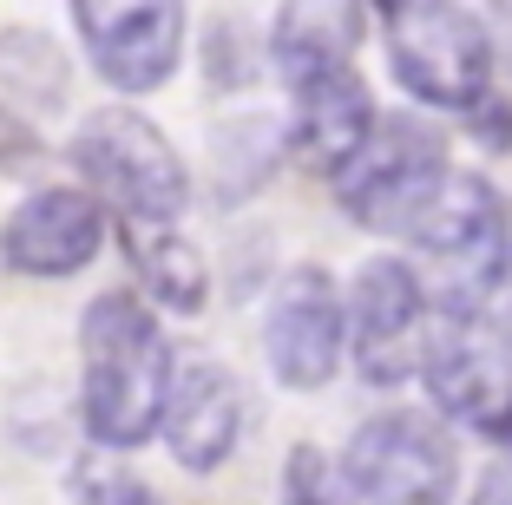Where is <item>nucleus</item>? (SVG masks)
I'll list each match as a JSON object with an SVG mask.
<instances>
[{
	"instance_id": "f3484780",
	"label": "nucleus",
	"mask_w": 512,
	"mask_h": 505,
	"mask_svg": "<svg viewBox=\"0 0 512 505\" xmlns=\"http://www.w3.org/2000/svg\"><path fill=\"white\" fill-rule=\"evenodd\" d=\"M283 505H335V460L322 453V446H289Z\"/></svg>"
},
{
	"instance_id": "39448f33",
	"label": "nucleus",
	"mask_w": 512,
	"mask_h": 505,
	"mask_svg": "<svg viewBox=\"0 0 512 505\" xmlns=\"http://www.w3.org/2000/svg\"><path fill=\"white\" fill-rule=\"evenodd\" d=\"M447 171L453 164H447V145H440L434 125L394 112V119L368 125V138L355 145V158L335 171V204H342L348 223H362V230L407 237Z\"/></svg>"
},
{
	"instance_id": "423d86ee",
	"label": "nucleus",
	"mask_w": 512,
	"mask_h": 505,
	"mask_svg": "<svg viewBox=\"0 0 512 505\" xmlns=\"http://www.w3.org/2000/svg\"><path fill=\"white\" fill-rule=\"evenodd\" d=\"M407 243L440 269V315H467L506 243V197L480 171H447L427 210L414 217Z\"/></svg>"
},
{
	"instance_id": "aec40b11",
	"label": "nucleus",
	"mask_w": 512,
	"mask_h": 505,
	"mask_svg": "<svg viewBox=\"0 0 512 505\" xmlns=\"http://www.w3.org/2000/svg\"><path fill=\"white\" fill-rule=\"evenodd\" d=\"M486 40H493V66H512V7L486 20Z\"/></svg>"
},
{
	"instance_id": "412c9836",
	"label": "nucleus",
	"mask_w": 512,
	"mask_h": 505,
	"mask_svg": "<svg viewBox=\"0 0 512 505\" xmlns=\"http://www.w3.org/2000/svg\"><path fill=\"white\" fill-rule=\"evenodd\" d=\"M486 440H499V446H512V401H506V414L493 420V427H486Z\"/></svg>"
},
{
	"instance_id": "9b49d317",
	"label": "nucleus",
	"mask_w": 512,
	"mask_h": 505,
	"mask_svg": "<svg viewBox=\"0 0 512 505\" xmlns=\"http://www.w3.org/2000/svg\"><path fill=\"white\" fill-rule=\"evenodd\" d=\"M99 250H106V210L92 204L79 184H46V191L20 197L14 217L0 223V263L14 276L60 283V276L92 269Z\"/></svg>"
},
{
	"instance_id": "4468645a",
	"label": "nucleus",
	"mask_w": 512,
	"mask_h": 505,
	"mask_svg": "<svg viewBox=\"0 0 512 505\" xmlns=\"http://www.w3.org/2000/svg\"><path fill=\"white\" fill-rule=\"evenodd\" d=\"M119 243L138 269V289L158 309L197 315L211 302V263H204V250L184 237L178 223H119Z\"/></svg>"
},
{
	"instance_id": "6ab92c4d",
	"label": "nucleus",
	"mask_w": 512,
	"mask_h": 505,
	"mask_svg": "<svg viewBox=\"0 0 512 505\" xmlns=\"http://www.w3.org/2000/svg\"><path fill=\"white\" fill-rule=\"evenodd\" d=\"M473 505H512V460L493 466V473L480 479V492H473Z\"/></svg>"
},
{
	"instance_id": "dca6fc26",
	"label": "nucleus",
	"mask_w": 512,
	"mask_h": 505,
	"mask_svg": "<svg viewBox=\"0 0 512 505\" xmlns=\"http://www.w3.org/2000/svg\"><path fill=\"white\" fill-rule=\"evenodd\" d=\"M73 505H158V492H151L132 466L92 453V460H79V473H73Z\"/></svg>"
},
{
	"instance_id": "f8f14e48",
	"label": "nucleus",
	"mask_w": 512,
	"mask_h": 505,
	"mask_svg": "<svg viewBox=\"0 0 512 505\" xmlns=\"http://www.w3.org/2000/svg\"><path fill=\"white\" fill-rule=\"evenodd\" d=\"M171 460L184 473H217L243 440V387L217 355H171L165 414H158Z\"/></svg>"
},
{
	"instance_id": "ddd939ff",
	"label": "nucleus",
	"mask_w": 512,
	"mask_h": 505,
	"mask_svg": "<svg viewBox=\"0 0 512 505\" xmlns=\"http://www.w3.org/2000/svg\"><path fill=\"white\" fill-rule=\"evenodd\" d=\"M283 86H289V132H296V151L309 164L342 171V164L355 158V145L368 138V125H375V99H368V79L355 73V60L302 66Z\"/></svg>"
},
{
	"instance_id": "6e6552de",
	"label": "nucleus",
	"mask_w": 512,
	"mask_h": 505,
	"mask_svg": "<svg viewBox=\"0 0 512 505\" xmlns=\"http://www.w3.org/2000/svg\"><path fill=\"white\" fill-rule=\"evenodd\" d=\"M421 381L447 420H467L486 433L512 401V342L480 315H427L421 342Z\"/></svg>"
},
{
	"instance_id": "f03ea898",
	"label": "nucleus",
	"mask_w": 512,
	"mask_h": 505,
	"mask_svg": "<svg viewBox=\"0 0 512 505\" xmlns=\"http://www.w3.org/2000/svg\"><path fill=\"white\" fill-rule=\"evenodd\" d=\"M73 171L79 191L119 223H178L191 204V171L145 112L99 105L73 132Z\"/></svg>"
},
{
	"instance_id": "a211bd4d",
	"label": "nucleus",
	"mask_w": 512,
	"mask_h": 505,
	"mask_svg": "<svg viewBox=\"0 0 512 505\" xmlns=\"http://www.w3.org/2000/svg\"><path fill=\"white\" fill-rule=\"evenodd\" d=\"M467 315H480V322H493L499 335L512 342V204H506V243H499V263H493V276H486L480 302H473Z\"/></svg>"
},
{
	"instance_id": "20e7f679",
	"label": "nucleus",
	"mask_w": 512,
	"mask_h": 505,
	"mask_svg": "<svg viewBox=\"0 0 512 505\" xmlns=\"http://www.w3.org/2000/svg\"><path fill=\"white\" fill-rule=\"evenodd\" d=\"M460 453L427 414H375L348 433L335 460V505H453Z\"/></svg>"
},
{
	"instance_id": "7ed1b4c3",
	"label": "nucleus",
	"mask_w": 512,
	"mask_h": 505,
	"mask_svg": "<svg viewBox=\"0 0 512 505\" xmlns=\"http://www.w3.org/2000/svg\"><path fill=\"white\" fill-rule=\"evenodd\" d=\"M381 46H388V73L407 99L434 105V112H460L473 119L493 99V40H486V14L473 7H440V0H407L381 14Z\"/></svg>"
},
{
	"instance_id": "f257e3e1",
	"label": "nucleus",
	"mask_w": 512,
	"mask_h": 505,
	"mask_svg": "<svg viewBox=\"0 0 512 505\" xmlns=\"http://www.w3.org/2000/svg\"><path fill=\"white\" fill-rule=\"evenodd\" d=\"M171 342L138 289H106L79 315V420L99 453H132L158 433Z\"/></svg>"
},
{
	"instance_id": "0eeeda50",
	"label": "nucleus",
	"mask_w": 512,
	"mask_h": 505,
	"mask_svg": "<svg viewBox=\"0 0 512 505\" xmlns=\"http://www.w3.org/2000/svg\"><path fill=\"white\" fill-rule=\"evenodd\" d=\"M427 289L414 263L401 256H375L355 269V283L342 296V355L355 361L368 387H401L407 374H421V342H427Z\"/></svg>"
},
{
	"instance_id": "1a4fd4ad",
	"label": "nucleus",
	"mask_w": 512,
	"mask_h": 505,
	"mask_svg": "<svg viewBox=\"0 0 512 505\" xmlns=\"http://www.w3.org/2000/svg\"><path fill=\"white\" fill-rule=\"evenodd\" d=\"M263 355L270 374L296 394H316L342 368V283L316 263H296L263 309Z\"/></svg>"
},
{
	"instance_id": "9d476101",
	"label": "nucleus",
	"mask_w": 512,
	"mask_h": 505,
	"mask_svg": "<svg viewBox=\"0 0 512 505\" xmlns=\"http://www.w3.org/2000/svg\"><path fill=\"white\" fill-rule=\"evenodd\" d=\"M184 7H112V0H86L73 7V33L86 46L92 73L112 92H158L184 60Z\"/></svg>"
},
{
	"instance_id": "2eb2a0df",
	"label": "nucleus",
	"mask_w": 512,
	"mask_h": 505,
	"mask_svg": "<svg viewBox=\"0 0 512 505\" xmlns=\"http://www.w3.org/2000/svg\"><path fill=\"white\" fill-rule=\"evenodd\" d=\"M362 27H368L362 7H276L270 14V66L289 79L322 60H355Z\"/></svg>"
}]
</instances>
